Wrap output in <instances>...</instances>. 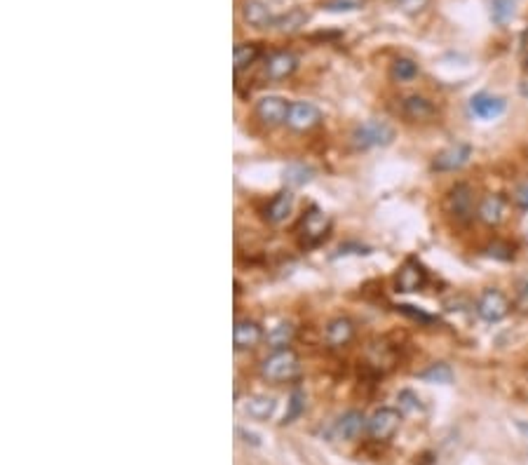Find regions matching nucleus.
<instances>
[{
    "label": "nucleus",
    "mask_w": 528,
    "mask_h": 465,
    "mask_svg": "<svg viewBox=\"0 0 528 465\" xmlns=\"http://www.w3.org/2000/svg\"><path fill=\"white\" fill-rule=\"evenodd\" d=\"M420 378L427 380V383H451V380H453V371H451L448 364L436 362V364H429L425 371H420Z\"/></svg>",
    "instance_id": "obj_27"
},
{
    "label": "nucleus",
    "mask_w": 528,
    "mask_h": 465,
    "mask_svg": "<svg viewBox=\"0 0 528 465\" xmlns=\"http://www.w3.org/2000/svg\"><path fill=\"white\" fill-rule=\"evenodd\" d=\"M397 3H399V0H397Z\"/></svg>",
    "instance_id": "obj_37"
},
{
    "label": "nucleus",
    "mask_w": 528,
    "mask_h": 465,
    "mask_svg": "<svg viewBox=\"0 0 528 465\" xmlns=\"http://www.w3.org/2000/svg\"><path fill=\"white\" fill-rule=\"evenodd\" d=\"M397 308H399L404 315L413 317V320H420V322H425V324H432V322H434V317H429L427 313H422V310H415L413 306H397Z\"/></svg>",
    "instance_id": "obj_31"
},
{
    "label": "nucleus",
    "mask_w": 528,
    "mask_h": 465,
    "mask_svg": "<svg viewBox=\"0 0 528 465\" xmlns=\"http://www.w3.org/2000/svg\"><path fill=\"white\" fill-rule=\"evenodd\" d=\"M526 68H528V56H526Z\"/></svg>",
    "instance_id": "obj_35"
},
{
    "label": "nucleus",
    "mask_w": 528,
    "mask_h": 465,
    "mask_svg": "<svg viewBox=\"0 0 528 465\" xmlns=\"http://www.w3.org/2000/svg\"><path fill=\"white\" fill-rule=\"evenodd\" d=\"M242 19L251 26L265 28V26H275V19L277 17L272 14L270 5H268L265 0H246L242 5Z\"/></svg>",
    "instance_id": "obj_13"
},
{
    "label": "nucleus",
    "mask_w": 528,
    "mask_h": 465,
    "mask_svg": "<svg viewBox=\"0 0 528 465\" xmlns=\"http://www.w3.org/2000/svg\"><path fill=\"white\" fill-rule=\"evenodd\" d=\"M258 56H260V47L253 45V42H242V45H237L235 47V73L249 68L251 63H256Z\"/></svg>",
    "instance_id": "obj_24"
},
{
    "label": "nucleus",
    "mask_w": 528,
    "mask_h": 465,
    "mask_svg": "<svg viewBox=\"0 0 528 465\" xmlns=\"http://www.w3.org/2000/svg\"><path fill=\"white\" fill-rule=\"evenodd\" d=\"M355 336V324H352L348 317H336L327 324L324 329V341H327L331 348H343L348 345Z\"/></svg>",
    "instance_id": "obj_14"
},
{
    "label": "nucleus",
    "mask_w": 528,
    "mask_h": 465,
    "mask_svg": "<svg viewBox=\"0 0 528 465\" xmlns=\"http://www.w3.org/2000/svg\"><path fill=\"white\" fill-rule=\"evenodd\" d=\"M514 202H517L521 209H528V181H524L514 190Z\"/></svg>",
    "instance_id": "obj_33"
},
{
    "label": "nucleus",
    "mask_w": 528,
    "mask_h": 465,
    "mask_svg": "<svg viewBox=\"0 0 528 465\" xmlns=\"http://www.w3.org/2000/svg\"><path fill=\"white\" fill-rule=\"evenodd\" d=\"M394 139V130L383 120H366L352 132V144L357 148H383L390 146Z\"/></svg>",
    "instance_id": "obj_2"
},
{
    "label": "nucleus",
    "mask_w": 528,
    "mask_h": 465,
    "mask_svg": "<svg viewBox=\"0 0 528 465\" xmlns=\"http://www.w3.org/2000/svg\"><path fill=\"white\" fill-rule=\"evenodd\" d=\"M505 108H507L505 99L493 97V94H477L470 99V113H474L477 118H484V120H493V118L503 116Z\"/></svg>",
    "instance_id": "obj_12"
},
{
    "label": "nucleus",
    "mask_w": 528,
    "mask_h": 465,
    "mask_svg": "<svg viewBox=\"0 0 528 465\" xmlns=\"http://www.w3.org/2000/svg\"><path fill=\"white\" fill-rule=\"evenodd\" d=\"M427 273L418 261H406L404 266L399 268L397 273V289L399 292H418V289L425 285Z\"/></svg>",
    "instance_id": "obj_11"
},
{
    "label": "nucleus",
    "mask_w": 528,
    "mask_h": 465,
    "mask_svg": "<svg viewBox=\"0 0 528 465\" xmlns=\"http://www.w3.org/2000/svg\"><path fill=\"white\" fill-rule=\"evenodd\" d=\"M296 68H298V59L291 52H275L265 61V75L270 80H284Z\"/></svg>",
    "instance_id": "obj_15"
},
{
    "label": "nucleus",
    "mask_w": 528,
    "mask_h": 465,
    "mask_svg": "<svg viewBox=\"0 0 528 465\" xmlns=\"http://www.w3.org/2000/svg\"><path fill=\"white\" fill-rule=\"evenodd\" d=\"M301 232H303V242L306 244H317L322 242L324 237H327L329 232V216L324 214L322 209H310L306 218H303V225H301Z\"/></svg>",
    "instance_id": "obj_9"
},
{
    "label": "nucleus",
    "mask_w": 528,
    "mask_h": 465,
    "mask_svg": "<svg viewBox=\"0 0 528 465\" xmlns=\"http://www.w3.org/2000/svg\"><path fill=\"white\" fill-rule=\"evenodd\" d=\"M260 373H263V378L272 380V383L289 380L298 373V357L289 348L275 350L272 355H268L263 362H260Z\"/></svg>",
    "instance_id": "obj_1"
},
{
    "label": "nucleus",
    "mask_w": 528,
    "mask_h": 465,
    "mask_svg": "<svg viewBox=\"0 0 528 465\" xmlns=\"http://www.w3.org/2000/svg\"><path fill=\"white\" fill-rule=\"evenodd\" d=\"M322 120V113L315 104L310 101H294L289 106V116H287V125L296 132H308Z\"/></svg>",
    "instance_id": "obj_7"
},
{
    "label": "nucleus",
    "mask_w": 528,
    "mask_h": 465,
    "mask_svg": "<svg viewBox=\"0 0 528 465\" xmlns=\"http://www.w3.org/2000/svg\"><path fill=\"white\" fill-rule=\"evenodd\" d=\"M399 421H401V416L397 409L380 407L371 414V418L366 421V430H369V435L373 440H387V437H392L394 430L399 428Z\"/></svg>",
    "instance_id": "obj_5"
},
{
    "label": "nucleus",
    "mask_w": 528,
    "mask_h": 465,
    "mask_svg": "<svg viewBox=\"0 0 528 465\" xmlns=\"http://www.w3.org/2000/svg\"><path fill=\"white\" fill-rule=\"evenodd\" d=\"M470 158H472V148L467 144H453V146L444 148L441 153H436L432 167L436 172H455V169H460L463 165H467Z\"/></svg>",
    "instance_id": "obj_8"
},
{
    "label": "nucleus",
    "mask_w": 528,
    "mask_h": 465,
    "mask_svg": "<svg viewBox=\"0 0 528 465\" xmlns=\"http://www.w3.org/2000/svg\"><path fill=\"white\" fill-rule=\"evenodd\" d=\"M446 207L451 211V216L460 223H467L470 218L474 216V193H472V188L467 183H455V186L448 190Z\"/></svg>",
    "instance_id": "obj_3"
},
{
    "label": "nucleus",
    "mask_w": 528,
    "mask_h": 465,
    "mask_svg": "<svg viewBox=\"0 0 528 465\" xmlns=\"http://www.w3.org/2000/svg\"><path fill=\"white\" fill-rule=\"evenodd\" d=\"M401 113H404V118H408L411 123H422V120H429L434 116V106L432 101H427L425 97L411 94L401 101Z\"/></svg>",
    "instance_id": "obj_17"
},
{
    "label": "nucleus",
    "mask_w": 528,
    "mask_h": 465,
    "mask_svg": "<svg viewBox=\"0 0 528 465\" xmlns=\"http://www.w3.org/2000/svg\"><path fill=\"white\" fill-rule=\"evenodd\" d=\"M526 240H528V228H526Z\"/></svg>",
    "instance_id": "obj_36"
},
{
    "label": "nucleus",
    "mask_w": 528,
    "mask_h": 465,
    "mask_svg": "<svg viewBox=\"0 0 528 465\" xmlns=\"http://www.w3.org/2000/svg\"><path fill=\"white\" fill-rule=\"evenodd\" d=\"M294 334H296L294 324L279 322L277 327H272V329L265 334V341H268V345H272V348L282 350V348H287V345L294 341Z\"/></svg>",
    "instance_id": "obj_23"
},
{
    "label": "nucleus",
    "mask_w": 528,
    "mask_h": 465,
    "mask_svg": "<svg viewBox=\"0 0 528 465\" xmlns=\"http://www.w3.org/2000/svg\"><path fill=\"white\" fill-rule=\"evenodd\" d=\"M306 409V392L303 390H294L291 397H289V411L284 416V423H294Z\"/></svg>",
    "instance_id": "obj_29"
},
{
    "label": "nucleus",
    "mask_w": 528,
    "mask_h": 465,
    "mask_svg": "<svg viewBox=\"0 0 528 465\" xmlns=\"http://www.w3.org/2000/svg\"><path fill=\"white\" fill-rule=\"evenodd\" d=\"M289 106H291V104H289L287 99H282L277 94H268L263 99H258V104H256V118L260 120V123H265V125H270V127L282 125V123H287Z\"/></svg>",
    "instance_id": "obj_6"
},
{
    "label": "nucleus",
    "mask_w": 528,
    "mask_h": 465,
    "mask_svg": "<svg viewBox=\"0 0 528 465\" xmlns=\"http://www.w3.org/2000/svg\"><path fill=\"white\" fill-rule=\"evenodd\" d=\"M477 313L484 322H491V324L500 322L510 313V301H507V296L503 292H498V289H486L477 301Z\"/></svg>",
    "instance_id": "obj_4"
},
{
    "label": "nucleus",
    "mask_w": 528,
    "mask_h": 465,
    "mask_svg": "<svg viewBox=\"0 0 528 465\" xmlns=\"http://www.w3.org/2000/svg\"><path fill=\"white\" fill-rule=\"evenodd\" d=\"M294 209V195L289 190H282L270 200V204L265 207V218L270 223H282L287 221V216L291 214Z\"/></svg>",
    "instance_id": "obj_19"
},
{
    "label": "nucleus",
    "mask_w": 528,
    "mask_h": 465,
    "mask_svg": "<svg viewBox=\"0 0 528 465\" xmlns=\"http://www.w3.org/2000/svg\"><path fill=\"white\" fill-rule=\"evenodd\" d=\"M244 411L246 416H251V418L265 421V418H270L275 411V399L268 397V395H251V397H246L244 402Z\"/></svg>",
    "instance_id": "obj_20"
},
{
    "label": "nucleus",
    "mask_w": 528,
    "mask_h": 465,
    "mask_svg": "<svg viewBox=\"0 0 528 465\" xmlns=\"http://www.w3.org/2000/svg\"><path fill=\"white\" fill-rule=\"evenodd\" d=\"M390 73H392L394 80L408 82V80H413V78L418 75V63H415L413 59H406V56H399V59H394Z\"/></svg>",
    "instance_id": "obj_25"
},
{
    "label": "nucleus",
    "mask_w": 528,
    "mask_h": 465,
    "mask_svg": "<svg viewBox=\"0 0 528 465\" xmlns=\"http://www.w3.org/2000/svg\"><path fill=\"white\" fill-rule=\"evenodd\" d=\"M263 341V329L253 320H237L232 329V343L237 350H251Z\"/></svg>",
    "instance_id": "obj_10"
},
{
    "label": "nucleus",
    "mask_w": 528,
    "mask_h": 465,
    "mask_svg": "<svg viewBox=\"0 0 528 465\" xmlns=\"http://www.w3.org/2000/svg\"><path fill=\"white\" fill-rule=\"evenodd\" d=\"M366 421L369 418H364L362 411L343 414L336 423V435L341 437V440H357V437L366 430Z\"/></svg>",
    "instance_id": "obj_18"
},
{
    "label": "nucleus",
    "mask_w": 528,
    "mask_h": 465,
    "mask_svg": "<svg viewBox=\"0 0 528 465\" xmlns=\"http://www.w3.org/2000/svg\"><path fill=\"white\" fill-rule=\"evenodd\" d=\"M306 21H308V12L301 10V7H294V10L279 14V17L275 19L272 28H277L279 33H296L298 28L306 26Z\"/></svg>",
    "instance_id": "obj_21"
},
{
    "label": "nucleus",
    "mask_w": 528,
    "mask_h": 465,
    "mask_svg": "<svg viewBox=\"0 0 528 465\" xmlns=\"http://www.w3.org/2000/svg\"><path fill=\"white\" fill-rule=\"evenodd\" d=\"M517 308L521 313H528V278L517 289Z\"/></svg>",
    "instance_id": "obj_32"
},
{
    "label": "nucleus",
    "mask_w": 528,
    "mask_h": 465,
    "mask_svg": "<svg viewBox=\"0 0 528 465\" xmlns=\"http://www.w3.org/2000/svg\"><path fill=\"white\" fill-rule=\"evenodd\" d=\"M517 12V0H491V17L496 24H507Z\"/></svg>",
    "instance_id": "obj_26"
},
{
    "label": "nucleus",
    "mask_w": 528,
    "mask_h": 465,
    "mask_svg": "<svg viewBox=\"0 0 528 465\" xmlns=\"http://www.w3.org/2000/svg\"><path fill=\"white\" fill-rule=\"evenodd\" d=\"M505 209H507L505 197H500V195H486L484 200L479 202L477 216H479V221L486 223V225H498V223H503Z\"/></svg>",
    "instance_id": "obj_16"
},
{
    "label": "nucleus",
    "mask_w": 528,
    "mask_h": 465,
    "mask_svg": "<svg viewBox=\"0 0 528 465\" xmlns=\"http://www.w3.org/2000/svg\"><path fill=\"white\" fill-rule=\"evenodd\" d=\"M397 402H399V411L401 414H420L422 411L420 397L411 390H401L397 395Z\"/></svg>",
    "instance_id": "obj_28"
},
{
    "label": "nucleus",
    "mask_w": 528,
    "mask_h": 465,
    "mask_svg": "<svg viewBox=\"0 0 528 465\" xmlns=\"http://www.w3.org/2000/svg\"><path fill=\"white\" fill-rule=\"evenodd\" d=\"M427 0H399V5L404 7L406 12H418L420 7H425Z\"/></svg>",
    "instance_id": "obj_34"
},
{
    "label": "nucleus",
    "mask_w": 528,
    "mask_h": 465,
    "mask_svg": "<svg viewBox=\"0 0 528 465\" xmlns=\"http://www.w3.org/2000/svg\"><path fill=\"white\" fill-rule=\"evenodd\" d=\"M322 7L327 12H357L364 7V0H324Z\"/></svg>",
    "instance_id": "obj_30"
},
{
    "label": "nucleus",
    "mask_w": 528,
    "mask_h": 465,
    "mask_svg": "<svg viewBox=\"0 0 528 465\" xmlns=\"http://www.w3.org/2000/svg\"><path fill=\"white\" fill-rule=\"evenodd\" d=\"M313 176H315L313 167L303 165V162H291V165L284 167V183H287V186H291V188L306 186V183L313 181Z\"/></svg>",
    "instance_id": "obj_22"
}]
</instances>
